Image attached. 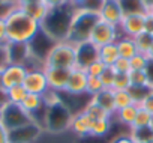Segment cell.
Instances as JSON below:
<instances>
[{"label":"cell","instance_id":"51","mask_svg":"<svg viewBox=\"0 0 153 143\" xmlns=\"http://www.w3.org/2000/svg\"><path fill=\"white\" fill-rule=\"evenodd\" d=\"M143 2L146 3V6H147L149 9H150V8L153 6V0H143Z\"/></svg>","mask_w":153,"mask_h":143},{"label":"cell","instance_id":"8","mask_svg":"<svg viewBox=\"0 0 153 143\" xmlns=\"http://www.w3.org/2000/svg\"><path fill=\"white\" fill-rule=\"evenodd\" d=\"M23 88L27 91V94H36V95H47L50 92L48 82L44 73V68H33L29 69L23 82Z\"/></svg>","mask_w":153,"mask_h":143},{"label":"cell","instance_id":"33","mask_svg":"<svg viewBox=\"0 0 153 143\" xmlns=\"http://www.w3.org/2000/svg\"><path fill=\"white\" fill-rule=\"evenodd\" d=\"M129 63H131V71H144L149 65V59L146 54L137 53L134 57L129 59Z\"/></svg>","mask_w":153,"mask_h":143},{"label":"cell","instance_id":"20","mask_svg":"<svg viewBox=\"0 0 153 143\" xmlns=\"http://www.w3.org/2000/svg\"><path fill=\"white\" fill-rule=\"evenodd\" d=\"M123 15H138V14H149V8L143 0H119Z\"/></svg>","mask_w":153,"mask_h":143},{"label":"cell","instance_id":"27","mask_svg":"<svg viewBox=\"0 0 153 143\" xmlns=\"http://www.w3.org/2000/svg\"><path fill=\"white\" fill-rule=\"evenodd\" d=\"M110 128H111L110 119H95V121H92L90 136L92 137H104L105 134H108Z\"/></svg>","mask_w":153,"mask_h":143},{"label":"cell","instance_id":"39","mask_svg":"<svg viewBox=\"0 0 153 143\" xmlns=\"http://www.w3.org/2000/svg\"><path fill=\"white\" fill-rule=\"evenodd\" d=\"M140 107L143 109V110H146L147 113H150L152 116H153V91H150L147 95H146V98L141 101V104H140Z\"/></svg>","mask_w":153,"mask_h":143},{"label":"cell","instance_id":"16","mask_svg":"<svg viewBox=\"0 0 153 143\" xmlns=\"http://www.w3.org/2000/svg\"><path fill=\"white\" fill-rule=\"evenodd\" d=\"M44 73L48 82V89L53 92H63L68 83L71 69H60V68H44Z\"/></svg>","mask_w":153,"mask_h":143},{"label":"cell","instance_id":"48","mask_svg":"<svg viewBox=\"0 0 153 143\" xmlns=\"http://www.w3.org/2000/svg\"><path fill=\"white\" fill-rule=\"evenodd\" d=\"M69 3H71L74 8H83V6L87 3V0H69Z\"/></svg>","mask_w":153,"mask_h":143},{"label":"cell","instance_id":"13","mask_svg":"<svg viewBox=\"0 0 153 143\" xmlns=\"http://www.w3.org/2000/svg\"><path fill=\"white\" fill-rule=\"evenodd\" d=\"M5 50H6L8 63H18V65H26L27 66V62L32 60V51H30L29 44L6 42Z\"/></svg>","mask_w":153,"mask_h":143},{"label":"cell","instance_id":"29","mask_svg":"<svg viewBox=\"0 0 153 143\" xmlns=\"http://www.w3.org/2000/svg\"><path fill=\"white\" fill-rule=\"evenodd\" d=\"M129 82L131 86L135 88H150L152 89V83L146 74V69L144 71H131L129 73Z\"/></svg>","mask_w":153,"mask_h":143},{"label":"cell","instance_id":"28","mask_svg":"<svg viewBox=\"0 0 153 143\" xmlns=\"http://www.w3.org/2000/svg\"><path fill=\"white\" fill-rule=\"evenodd\" d=\"M134 42H135V47H137L138 53L147 54V51L153 45V35H150L147 32H143V33H140L134 38Z\"/></svg>","mask_w":153,"mask_h":143},{"label":"cell","instance_id":"12","mask_svg":"<svg viewBox=\"0 0 153 143\" xmlns=\"http://www.w3.org/2000/svg\"><path fill=\"white\" fill-rule=\"evenodd\" d=\"M87 79H89V76H87V73L84 69H81V68H72L63 92L68 94V95H72V97H78V95L86 94Z\"/></svg>","mask_w":153,"mask_h":143},{"label":"cell","instance_id":"24","mask_svg":"<svg viewBox=\"0 0 153 143\" xmlns=\"http://www.w3.org/2000/svg\"><path fill=\"white\" fill-rule=\"evenodd\" d=\"M138 110H140V106L134 103V104H131V106H128V107H125V109L117 110L116 115H117V119H119L123 125H126V127L131 128L132 124H134V121H135V116H137Z\"/></svg>","mask_w":153,"mask_h":143},{"label":"cell","instance_id":"54","mask_svg":"<svg viewBox=\"0 0 153 143\" xmlns=\"http://www.w3.org/2000/svg\"><path fill=\"white\" fill-rule=\"evenodd\" d=\"M152 91H153V85H152Z\"/></svg>","mask_w":153,"mask_h":143},{"label":"cell","instance_id":"37","mask_svg":"<svg viewBox=\"0 0 153 143\" xmlns=\"http://www.w3.org/2000/svg\"><path fill=\"white\" fill-rule=\"evenodd\" d=\"M105 68H107V65H104V63L98 59V60H95L93 63H90V65L86 68V73H87L89 77H101V74L105 71Z\"/></svg>","mask_w":153,"mask_h":143},{"label":"cell","instance_id":"47","mask_svg":"<svg viewBox=\"0 0 153 143\" xmlns=\"http://www.w3.org/2000/svg\"><path fill=\"white\" fill-rule=\"evenodd\" d=\"M44 2V0H15L17 6H24V5H32V3H39Z\"/></svg>","mask_w":153,"mask_h":143},{"label":"cell","instance_id":"32","mask_svg":"<svg viewBox=\"0 0 153 143\" xmlns=\"http://www.w3.org/2000/svg\"><path fill=\"white\" fill-rule=\"evenodd\" d=\"M152 124H153V116L140 107V110H138V113H137V116H135V121H134V124H132V127H131V128H144V127H152ZM131 128H129V130H131Z\"/></svg>","mask_w":153,"mask_h":143},{"label":"cell","instance_id":"25","mask_svg":"<svg viewBox=\"0 0 153 143\" xmlns=\"http://www.w3.org/2000/svg\"><path fill=\"white\" fill-rule=\"evenodd\" d=\"M129 136L135 143H149L153 140V128L152 127H144V128H131Z\"/></svg>","mask_w":153,"mask_h":143},{"label":"cell","instance_id":"44","mask_svg":"<svg viewBox=\"0 0 153 143\" xmlns=\"http://www.w3.org/2000/svg\"><path fill=\"white\" fill-rule=\"evenodd\" d=\"M144 32L153 35V17L150 14L146 15V27H144Z\"/></svg>","mask_w":153,"mask_h":143},{"label":"cell","instance_id":"30","mask_svg":"<svg viewBox=\"0 0 153 143\" xmlns=\"http://www.w3.org/2000/svg\"><path fill=\"white\" fill-rule=\"evenodd\" d=\"M6 92H8V100L12 104H21L24 101V98L27 97V91L23 88V85L9 88V89H6Z\"/></svg>","mask_w":153,"mask_h":143},{"label":"cell","instance_id":"46","mask_svg":"<svg viewBox=\"0 0 153 143\" xmlns=\"http://www.w3.org/2000/svg\"><path fill=\"white\" fill-rule=\"evenodd\" d=\"M8 103H9V100H8V92H6V89L0 88V107H3V106L8 104Z\"/></svg>","mask_w":153,"mask_h":143},{"label":"cell","instance_id":"14","mask_svg":"<svg viewBox=\"0 0 153 143\" xmlns=\"http://www.w3.org/2000/svg\"><path fill=\"white\" fill-rule=\"evenodd\" d=\"M98 15H99V20H102L105 23H110L113 26H117V27L120 26V23L125 17L123 11L120 8L119 0H104Z\"/></svg>","mask_w":153,"mask_h":143},{"label":"cell","instance_id":"4","mask_svg":"<svg viewBox=\"0 0 153 143\" xmlns=\"http://www.w3.org/2000/svg\"><path fill=\"white\" fill-rule=\"evenodd\" d=\"M98 21H99L98 12H93L84 8H75L71 18V26H69L66 41L74 45L89 41L90 32Z\"/></svg>","mask_w":153,"mask_h":143},{"label":"cell","instance_id":"9","mask_svg":"<svg viewBox=\"0 0 153 143\" xmlns=\"http://www.w3.org/2000/svg\"><path fill=\"white\" fill-rule=\"evenodd\" d=\"M42 133H44L42 125L38 122H32L17 130L8 131V143H33L35 140L39 139Z\"/></svg>","mask_w":153,"mask_h":143},{"label":"cell","instance_id":"23","mask_svg":"<svg viewBox=\"0 0 153 143\" xmlns=\"http://www.w3.org/2000/svg\"><path fill=\"white\" fill-rule=\"evenodd\" d=\"M120 57L119 54V50H117V45L116 42L114 44H108V45H104V47H99V60L107 65V66H113L114 62Z\"/></svg>","mask_w":153,"mask_h":143},{"label":"cell","instance_id":"7","mask_svg":"<svg viewBox=\"0 0 153 143\" xmlns=\"http://www.w3.org/2000/svg\"><path fill=\"white\" fill-rule=\"evenodd\" d=\"M119 30L120 29L117 26H113L110 23H105V21L99 20L93 26V29L90 32V36H89V41L92 44H95L98 48L104 47V45H108V44H114L120 38Z\"/></svg>","mask_w":153,"mask_h":143},{"label":"cell","instance_id":"50","mask_svg":"<svg viewBox=\"0 0 153 143\" xmlns=\"http://www.w3.org/2000/svg\"><path fill=\"white\" fill-rule=\"evenodd\" d=\"M0 3H3V5H15V0H0Z\"/></svg>","mask_w":153,"mask_h":143},{"label":"cell","instance_id":"10","mask_svg":"<svg viewBox=\"0 0 153 143\" xmlns=\"http://www.w3.org/2000/svg\"><path fill=\"white\" fill-rule=\"evenodd\" d=\"M29 68L26 65H18V63H8L2 73H0V80H2V88L9 89L18 85H23L24 77L27 74Z\"/></svg>","mask_w":153,"mask_h":143},{"label":"cell","instance_id":"2","mask_svg":"<svg viewBox=\"0 0 153 143\" xmlns=\"http://www.w3.org/2000/svg\"><path fill=\"white\" fill-rule=\"evenodd\" d=\"M69 8H72L71 3L63 6V8L50 9L48 15L41 23V32H44L54 42L66 41V38H68L71 18H72V14L75 9V8L74 9H69Z\"/></svg>","mask_w":153,"mask_h":143},{"label":"cell","instance_id":"38","mask_svg":"<svg viewBox=\"0 0 153 143\" xmlns=\"http://www.w3.org/2000/svg\"><path fill=\"white\" fill-rule=\"evenodd\" d=\"M113 69L116 71V74H129V73H131V63H129V59L119 57V59L114 62Z\"/></svg>","mask_w":153,"mask_h":143},{"label":"cell","instance_id":"21","mask_svg":"<svg viewBox=\"0 0 153 143\" xmlns=\"http://www.w3.org/2000/svg\"><path fill=\"white\" fill-rule=\"evenodd\" d=\"M23 12H26L30 18L36 20L38 23H42L45 20V17L48 15L50 9L48 6L44 3V2H39V3H32V5H24V6H18Z\"/></svg>","mask_w":153,"mask_h":143},{"label":"cell","instance_id":"31","mask_svg":"<svg viewBox=\"0 0 153 143\" xmlns=\"http://www.w3.org/2000/svg\"><path fill=\"white\" fill-rule=\"evenodd\" d=\"M134 104L132 97L129 94V91H114V106H116V112L120 109H125L128 106Z\"/></svg>","mask_w":153,"mask_h":143},{"label":"cell","instance_id":"53","mask_svg":"<svg viewBox=\"0 0 153 143\" xmlns=\"http://www.w3.org/2000/svg\"><path fill=\"white\" fill-rule=\"evenodd\" d=\"M149 143H153V140H150V142H149Z\"/></svg>","mask_w":153,"mask_h":143},{"label":"cell","instance_id":"36","mask_svg":"<svg viewBox=\"0 0 153 143\" xmlns=\"http://www.w3.org/2000/svg\"><path fill=\"white\" fill-rule=\"evenodd\" d=\"M129 88H131L129 74H116L113 91H128Z\"/></svg>","mask_w":153,"mask_h":143},{"label":"cell","instance_id":"11","mask_svg":"<svg viewBox=\"0 0 153 143\" xmlns=\"http://www.w3.org/2000/svg\"><path fill=\"white\" fill-rule=\"evenodd\" d=\"M75 56H76L75 68H81L86 71V68L90 63L99 59V48L90 41H84L75 45Z\"/></svg>","mask_w":153,"mask_h":143},{"label":"cell","instance_id":"26","mask_svg":"<svg viewBox=\"0 0 153 143\" xmlns=\"http://www.w3.org/2000/svg\"><path fill=\"white\" fill-rule=\"evenodd\" d=\"M83 112L92 119V121H95V119H111V115H108L105 110H102L98 104H95L92 100L83 107Z\"/></svg>","mask_w":153,"mask_h":143},{"label":"cell","instance_id":"15","mask_svg":"<svg viewBox=\"0 0 153 143\" xmlns=\"http://www.w3.org/2000/svg\"><path fill=\"white\" fill-rule=\"evenodd\" d=\"M147 15V14H146ZM146 15L138 14V15H125L119 29L123 33V36L128 38H135L137 35L144 32L146 27Z\"/></svg>","mask_w":153,"mask_h":143},{"label":"cell","instance_id":"35","mask_svg":"<svg viewBox=\"0 0 153 143\" xmlns=\"http://www.w3.org/2000/svg\"><path fill=\"white\" fill-rule=\"evenodd\" d=\"M101 91H104V86L99 80V77H89L87 79V89L86 94L90 97H95L96 94H99Z\"/></svg>","mask_w":153,"mask_h":143},{"label":"cell","instance_id":"42","mask_svg":"<svg viewBox=\"0 0 153 143\" xmlns=\"http://www.w3.org/2000/svg\"><path fill=\"white\" fill-rule=\"evenodd\" d=\"M8 65V57H6V50L5 45H0V71Z\"/></svg>","mask_w":153,"mask_h":143},{"label":"cell","instance_id":"41","mask_svg":"<svg viewBox=\"0 0 153 143\" xmlns=\"http://www.w3.org/2000/svg\"><path fill=\"white\" fill-rule=\"evenodd\" d=\"M8 42L6 39V24H5V18H0V45H5Z\"/></svg>","mask_w":153,"mask_h":143},{"label":"cell","instance_id":"45","mask_svg":"<svg viewBox=\"0 0 153 143\" xmlns=\"http://www.w3.org/2000/svg\"><path fill=\"white\" fill-rule=\"evenodd\" d=\"M0 143H8V131L0 121Z\"/></svg>","mask_w":153,"mask_h":143},{"label":"cell","instance_id":"19","mask_svg":"<svg viewBox=\"0 0 153 143\" xmlns=\"http://www.w3.org/2000/svg\"><path fill=\"white\" fill-rule=\"evenodd\" d=\"M20 106L35 119V115L39 110L45 109V97L44 95H36V94H27V97L24 98V101Z\"/></svg>","mask_w":153,"mask_h":143},{"label":"cell","instance_id":"5","mask_svg":"<svg viewBox=\"0 0 153 143\" xmlns=\"http://www.w3.org/2000/svg\"><path fill=\"white\" fill-rule=\"evenodd\" d=\"M75 63H76L75 45L68 41L56 42L44 59V68L72 69L75 68Z\"/></svg>","mask_w":153,"mask_h":143},{"label":"cell","instance_id":"52","mask_svg":"<svg viewBox=\"0 0 153 143\" xmlns=\"http://www.w3.org/2000/svg\"><path fill=\"white\" fill-rule=\"evenodd\" d=\"M149 14H150V15H152V17H153V6H152V8H150V9H149Z\"/></svg>","mask_w":153,"mask_h":143},{"label":"cell","instance_id":"43","mask_svg":"<svg viewBox=\"0 0 153 143\" xmlns=\"http://www.w3.org/2000/svg\"><path fill=\"white\" fill-rule=\"evenodd\" d=\"M111 143H135V142L132 140V137L129 134H122V136H117Z\"/></svg>","mask_w":153,"mask_h":143},{"label":"cell","instance_id":"22","mask_svg":"<svg viewBox=\"0 0 153 143\" xmlns=\"http://www.w3.org/2000/svg\"><path fill=\"white\" fill-rule=\"evenodd\" d=\"M117 45V50H119V54L120 57H125V59H131L134 57L138 51H137V47H135V42H134V38H128V36H120L116 42Z\"/></svg>","mask_w":153,"mask_h":143},{"label":"cell","instance_id":"3","mask_svg":"<svg viewBox=\"0 0 153 143\" xmlns=\"http://www.w3.org/2000/svg\"><path fill=\"white\" fill-rule=\"evenodd\" d=\"M72 116L74 113L71 112L69 106H66V103L60 101L57 97H54L53 100L45 98V110H44V122H42L44 131L62 133L68 130Z\"/></svg>","mask_w":153,"mask_h":143},{"label":"cell","instance_id":"1","mask_svg":"<svg viewBox=\"0 0 153 143\" xmlns=\"http://www.w3.org/2000/svg\"><path fill=\"white\" fill-rule=\"evenodd\" d=\"M6 24V39L8 42L30 44L41 32V23L30 18L18 6L12 8L5 17Z\"/></svg>","mask_w":153,"mask_h":143},{"label":"cell","instance_id":"18","mask_svg":"<svg viewBox=\"0 0 153 143\" xmlns=\"http://www.w3.org/2000/svg\"><path fill=\"white\" fill-rule=\"evenodd\" d=\"M95 104H98L102 110H105L108 115H114L116 113V106H114V91L113 89H104L99 94H96L95 97L90 98Z\"/></svg>","mask_w":153,"mask_h":143},{"label":"cell","instance_id":"6","mask_svg":"<svg viewBox=\"0 0 153 143\" xmlns=\"http://www.w3.org/2000/svg\"><path fill=\"white\" fill-rule=\"evenodd\" d=\"M0 121L6 128V131H12L35 122V119L20 104H12V103H8L3 107H0Z\"/></svg>","mask_w":153,"mask_h":143},{"label":"cell","instance_id":"17","mask_svg":"<svg viewBox=\"0 0 153 143\" xmlns=\"http://www.w3.org/2000/svg\"><path fill=\"white\" fill-rule=\"evenodd\" d=\"M90 127H92V119L81 110L72 116L69 130L78 137H86V136H90Z\"/></svg>","mask_w":153,"mask_h":143},{"label":"cell","instance_id":"40","mask_svg":"<svg viewBox=\"0 0 153 143\" xmlns=\"http://www.w3.org/2000/svg\"><path fill=\"white\" fill-rule=\"evenodd\" d=\"M44 3L48 6V9H56L69 5V0H44Z\"/></svg>","mask_w":153,"mask_h":143},{"label":"cell","instance_id":"34","mask_svg":"<svg viewBox=\"0 0 153 143\" xmlns=\"http://www.w3.org/2000/svg\"><path fill=\"white\" fill-rule=\"evenodd\" d=\"M114 79H116V71L113 69V66H107L105 71L101 74L99 80L104 86V89H113V85H114Z\"/></svg>","mask_w":153,"mask_h":143},{"label":"cell","instance_id":"49","mask_svg":"<svg viewBox=\"0 0 153 143\" xmlns=\"http://www.w3.org/2000/svg\"><path fill=\"white\" fill-rule=\"evenodd\" d=\"M146 56H147V59H149V60H153V45L150 47V50L147 51V54H146Z\"/></svg>","mask_w":153,"mask_h":143}]
</instances>
